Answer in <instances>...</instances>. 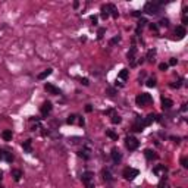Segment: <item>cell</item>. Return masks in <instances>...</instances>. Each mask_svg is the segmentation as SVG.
<instances>
[{"label": "cell", "instance_id": "6da1fadb", "mask_svg": "<svg viewBox=\"0 0 188 188\" xmlns=\"http://www.w3.org/2000/svg\"><path fill=\"white\" fill-rule=\"evenodd\" d=\"M162 6L163 2H147L144 6V12L149 15H157L162 12Z\"/></svg>", "mask_w": 188, "mask_h": 188}, {"label": "cell", "instance_id": "7a4b0ae2", "mask_svg": "<svg viewBox=\"0 0 188 188\" xmlns=\"http://www.w3.org/2000/svg\"><path fill=\"white\" fill-rule=\"evenodd\" d=\"M151 102H153V97L150 96L149 93H141V94H138V96L135 97V103L140 107H143V106H146V104H149Z\"/></svg>", "mask_w": 188, "mask_h": 188}, {"label": "cell", "instance_id": "3957f363", "mask_svg": "<svg viewBox=\"0 0 188 188\" xmlns=\"http://www.w3.org/2000/svg\"><path fill=\"white\" fill-rule=\"evenodd\" d=\"M81 179H82V184L85 185V188H94V173L93 172H90V171L84 172Z\"/></svg>", "mask_w": 188, "mask_h": 188}, {"label": "cell", "instance_id": "277c9868", "mask_svg": "<svg viewBox=\"0 0 188 188\" xmlns=\"http://www.w3.org/2000/svg\"><path fill=\"white\" fill-rule=\"evenodd\" d=\"M125 146H126V149L129 150V151H134V150H137L138 149V146H140V141L135 138V137H126L125 138Z\"/></svg>", "mask_w": 188, "mask_h": 188}, {"label": "cell", "instance_id": "5b68a950", "mask_svg": "<svg viewBox=\"0 0 188 188\" xmlns=\"http://www.w3.org/2000/svg\"><path fill=\"white\" fill-rule=\"evenodd\" d=\"M138 169H135V168H125L124 169V172H122V176L126 179V181H132L135 176H138Z\"/></svg>", "mask_w": 188, "mask_h": 188}, {"label": "cell", "instance_id": "8992f818", "mask_svg": "<svg viewBox=\"0 0 188 188\" xmlns=\"http://www.w3.org/2000/svg\"><path fill=\"white\" fill-rule=\"evenodd\" d=\"M44 90L49 93V94H53V96H59V94H62L60 88H57L56 85H53V84H50V82L44 84Z\"/></svg>", "mask_w": 188, "mask_h": 188}, {"label": "cell", "instance_id": "52a82bcc", "mask_svg": "<svg viewBox=\"0 0 188 188\" xmlns=\"http://www.w3.org/2000/svg\"><path fill=\"white\" fill-rule=\"evenodd\" d=\"M137 47H131V49H129V52H128V60H129V63H131V66L134 68L135 65H137V62H135V59H137Z\"/></svg>", "mask_w": 188, "mask_h": 188}, {"label": "cell", "instance_id": "ba28073f", "mask_svg": "<svg viewBox=\"0 0 188 188\" xmlns=\"http://www.w3.org/2000/svg\"><path fill=\"white\" fill-rule=\"evenodd\" d=\"M13 154L10 153V151H8V150H3V149H0V160H5V162H9V163H12L13 162Z\"/></svg>", "mask_w": 188, "mask_h": 188}, {"label": "cell", "instance_id": "9c48e42d", "mask_svg": "<svg viewBox=\"0 0 188 188\" xmlns=\"http://www.w3.org/2000/svg\"><path fill=\"white\" fill-rule=\"evenodd\" d=\"M146 128V125H144V119H135V122H134V125H132V131H135V132H141Z\"/></svg>", "mask_w": 188, "mask_h": 188}, {"label": "cell", "instance_id": "30bf717a", "mask_svg": "<svg viewBox=\"0 0 188 188\" xmlns=\"http://www.w3.org/2000/svg\"><path fill=\"white\" fill-rule=\"evenodd\" d=\"M52 109H53V106H52V103L50 102H44L43 103V106L40 107V112H41V115L43 116H47L50 112H52Z\"/></svg>", "mask_w": 188, "mask_h": 188}, {"label": "cell", "instance_id": "8fae6325", "mask_svg": "<svg viewBox=\"0 0 188 188\" xmlns=\"http://www.w3.org/2000/svg\"><path fill=\"white\" fill-rule=\"evenodd\" d=\"M110 156H112V160H113L115 163H119V162L122 160V154H121V151L118 150L116 147H113V149H112V153H110Z\"/></svg>", "mask_w": 188, "mask_h": 188}, {"label": "cell", "instance_id": "7c38bea8", "mask_svg": "<svg viewBox=\"0 0 188 188\" xmlns=\"http://www.w3.org/2000/svg\"><path fill=\"white\" fill-rule=\"evenodd\" d=\"M175 35H176L179 40H182V38L187 35V30H185V27H182V25H178V27L175 28Z\"/></svg>", "mask_w": 188, "mask_h": 188}, {"label": "cell", "instance_id": "4fadbf2b", "mask_svg": "<svg viewBox=\"0 0 188 188\" xmlns=\"http://www.w3.org/2000/svg\"><path fill=\"white\" fill-rule=\"evenodd\" d=\"M166 168L163 166V164H157V166H154L153 168V173L156 175V176H162V173H166Z\"/></svg>", "mask_w": 188, "mask_h": 188}, {"label": "cell", "instance_id": "5bb4252c", "mask_svg": "<svg viewBox=\"0 0 188 188\" xmlns=\"http://www.w3.org/2000/svg\"><path fill=\"white\" fill-rule=\"evenodd\" d=\"M172 106H173V102L171 100V99H162V109L163 110H169V109H172Z\"/></svg>", "mask_w": 188, "mask_h": 188}, {"label": "cell", "instance_id": "9a60e30c", "mask_svg": "<svg viewBox=\"0 0 188 188\" xmlns=\"http://www.w3.org/2000/svg\"><path fill=\"white\" fill-rule=\"evenodd\" d=\"M107 10H109V15H112L113 18H118V16H119V12H118L116 6H115V5H112V3H109V5H107Z\"/></svg>", "mask_w": 188, "mask_h": 188}, {"label": "cell", "instance_id": "2e32d148", "mask_svg": "<svg viewBox=\"0 0 188 188\" xmlns=\"http://www.w3.org/2000/svg\"><path fill=\"white\" fill-rule=\"evenodd\" d=\"M32 140H27V141H24L22 143V149L25 150L27 153H32Z\"/></svg>", "mask_w": 188, "mask_h": 188}, {"label": "cell", "instance_id": "e0dca14e", "mask_svg": "<svg viewBox=\"0 0 188 188\" xmlns=\"http://www.w3.org/2000/svg\"><path fill=\"white\" fill-rule=\"evenodd\" d=\"M144 156H146V159L147 160H153V159H157V154L151 150V149H146L144 150Z\"/></svg>", "mask_w": 188, "mask_h": 188}, {"label": "cell", "instance_id": "ac0fdd59", "mask_svg": "<svg viewBox=\"0 0 188 188\" xmlns=\"http://www.w3.org/2000/svg\"><path fill=\"white\" fill-rule=\"evenodd\" d=\"M12 176H13V179L18 182V181H21V178L24 176V173H22L21 169H12Z\"/></svg>", "mask_w": 188, "mask_h": 188}, {"label": "cell", "instance_id": "d6986e66", "mask_svg": "<svg viewBox=\"0 0 188 188\" xmlns=\"http://www.w3.org/2000/svg\"><path fill=\"white\" fill-rule=\"evenodd\" d=\"M128 75H129V70H128L126 68H124V69L121 70V72L118 74V78H119V79H124V81H126V79H128Z\"/></svg>", "mask_w": 188, "mask_h": 188}, {"label": "cell", "instance_id": "ffe728a7", "mask_svg": "<svg viewBox=\"0 0 188 188\" xmlns=\"http://www.w3.org/2000/svg\"><path fill=\"white\" fill-rule=\"evenodd\" d=\"M52 72H53V69H46V70H43V72L41 74H38V79H44V78H47V77H49V75H52Z\"/></svg>", "mask_w": 188, "mask_h": 188}, {"label": "cell", "instance_id": "44dd1931", "mask_svg": "<svg viewBox=\"0 0 188 188\" xmlns=\"http://www.w3.org/2000/svg\"><path fill=\"white\" fill-rule=\"evenodd\" d=\"M2 137H3L5 141H10V140H12V131H10V129H5V131L2 132Z\"/></svg>", "mask_w": 188, "mask_h": 188}, {"label": "cell", "instance_id": "7402d4cb", "mask_svg": "<svg viewBox=\"0 0 188 188\" xmlns=\"http://www.w3.org/2000/svg\"><path fill=\"white\" fill-rule=\"evenodd\" d=\"M109 16H110V15H109V10H107V5H106V6L103 5V6H102V18L106 21Z\"/></svg>", "mask_w": 188, "mask_h": 188}, {"label": "cell", "instance_id": "603a6c76", "mask_svg": "<svg viewBox=\"0 0 188 188\" xmlns=\"http://www.w3.org/2000/svg\"><path fill=\"white\" fill-rule=\"evenodd\" d=\"M106 135H107L109 138H112L113 141H118V134H116L115 131H112V129H107V131H106Z\"/></svg>", "mask_w": 188, "mask_h": 188}, {"label": "cell", "instance_id": "cb8c5ba5", "mask_svg": "<svg viewBox=\"0 0 188 188\" xmlns=\"http://www.w3.org/2000/svg\"><path fill=\"white\" fill-rule=\"evenodd\" d=\"M112 124H121V121H122V118L119 116V115H118V113H113L112 115Z\"/></svg>", "mask_w": 188, "mask_h": 188}, {"label": "cell", "instance_id": "d4e9b609", "mask_svg": "<svg viewBox=\"0 0 188 188\" xmlns=\"http://www.w3.org/2000/svg\"><path fill=\"white\" fill-rule=\"evenodd\" d=\"M154 56H156V50H154V49L149 50V53H147V60H149V62H154Z\"/></svg>", "mask_w": 188, "mask_h": 188}, {"label": "cell", "instance_id": "484cf974", "mask_svg": "<svg viewBox=\"0 0 188 188\" xmlns=\"http://www.w3.org/2000/svg\"><path fill=\"white\" fill-rule=\"evenodd\" d=\"M77 119H78V115H69L66 122H68L69 125H72V124H75V122H77Z\"/></svg>", "mask_w": 188, "mask_h": 188}, {"label": "cell", "instance_id": "4316f807", "mask_svg": "<svg viewBox=\"0 0 188 188\" xmlns=\"http://www.w3.org/2000/svg\"><path fill=\"white\" fill-rule=\"evenodd\" d=\"M102 173H103V178H104V181H112V175H110V172H109L107 169H104Z\"/></svg>", "mask_w": 188, "mask_h": 188}, {"label": "cell", "instance_id": "83f0119b", "mask_svg": "<svg viewBox=\"0 0 188 188\" xmlns=\"http://www.w3.org/2000/svg\"><path fill=\"white\" fill-rule=\"evenodd\" d=\"M79 156H81V157H84L85 160H88V159H90V153H88V150H81V151H79Z\"/></svg>", "mask_w": 188, "mask_h": 188}, {"label": "cell", "instance_id": "f1b7e54d", "mask_svg": "<svg viewBox=\"0 0 188 188\" xmlns=\"http://www.w3.org/2000/svg\"><path fill=\"white\" fill-rule=\"evenodd\" d=\"M159 25H160V27H169V19H166V18H163V19H160V22H159Z\"/></svg>", "mask_w": 188, "mask_h": 188}, {"label": "cell", "instance_id": "f546056e", "mask_svg": "<svg viewBox=\"0 0 188 188\" xmlns=\"http://www.w3.org/2000/svg\"><path fill=\"white\" fill-rule=\"evenodd\" d=\"M157 188H168V184H166V176L162 178V181H160V184L157 185Z\"/></svg>", "mask_w": 188, "mask_h": 188}, {"label": "cell", "instance_id": "4dcf8cb0", "mask_svg": "<svg viewBox=\"0 0 188 188\" xmlns=\"http://www.w3.org/2000/svg\"><path fill=\"white\" fill-rule=\"evenodd\" d=\"M146 84H147V87H150V88H151V87H156V78H150Z\"/></svg>", "mask_w": 188, "mask_h": 188}, {"label": "cell", "instance_id": "1f68e13d", "mask_svg": "<svg viewBox=\"0 0 188 188\" xmlns=\"http://www.w3.org/2000/svg\"><path fill=\"white\" fill-rule=\"evenodd\" d=\"M181 164H182V168H188V159H187V157H182V159H181Z\"/></svg>", "mask_w": 188, "mask_h": 188}, {"label": "cell", "instance_id": "d6a6232c", "mask_svg": "<svg viewBox=\"0 0 188 188\" xmlns=\"http://www.w3.org/2000/svg\"><path fill=\"white\" fill-rule=\"evenodd\" d=\"M119 41H121V37L118 35V37H115V38L110 40V44H116V43H119Z\"/></svg>", "mask_w": 188, "mask_h": 188}, {"label": "cell", "instance_id": "836d02e7", "mask_svg": "<svg viewBox=\"0 0 188 188\" xmlns=\"http://www.w3.org/2000/svg\"><path fill=\"white\" fill-rule=\"evenodd\" d=\"M168 66H169L168 63H160V65H159V69H160V70H166Z\"/></svg>", "mask_w": 188, "mask_h": 188}, {"label": "cell", "instance_id": "e575fe53", "mask_svg": "<svg viewBox=\"0 0 188 188\" xmlns=\"http://www.w3.org/2000/svg\"><path fill=\"white\" fill-rule=\"evenodd\" d=\"M104 32H106V30H104V28H100V30H99V38H102V37L104 35Z\"/></svg>", "mask_w": 188, "mask_h": 188}, {"label": "cell", "instance_id": "d590c367", "mask_svg": "<svg viewBox=\"0 0 188 188\" xmlns=\"http://www.w3.org/2000/svg\"><path fill=\"white\" fill-rule=\"evenodd\" d=\"M81 84H82V85H85V87H87V85H88V84H90V82H88V79H87V78H81Z\"/></svg>", "mask_w": 188, "mask_h": 188}, {"label": "cell", "instance_id": "8d00e7d4", "mask_svg": "<svg viewBox=\"0 0 188 188\" xmlns=\"http://www.w3.org/2000/svg\"><path fill=\"white\" fill-rule=\"evenodd\" d=\"M91 22H93V25H97V16H91Z\"/></svg>", "mask_w": 188, "mask_h": 188}, {"label": "cell", "instance_id": "74e56055", "mask_svg": "<svg viewBox=\"0 0 188 188\" xmlns=\"http://www.w3.org/2000/svg\"><path fill=\"white\" fill-rule=\"evenodd\" d=\"M150 30L151 31H157V25H156V24H150Z\"/></svg>", "mask_w": 188, "mask_h": 188}, {"label": "cell", "instance_id": "f35d334b", "mask_svg": "<svg viewBox=\"0 0 188 188\" xmlns=\"http://www.w3.org/2000/svg\"><path fill=\"white\" fill-rule=\"evenodd\" d=\"M168 65H171V66H175V65H176V59H171Z\"/></svg>", "mask_w": 188, "mask_h": 188}, {"label": "cell", "instance_id": "ab89813d", "mask_svg": "<svg viewBox=\"0 0 188 188\" xmlns=\"http://www.w3.org/2000/svg\"><path fill=\"white\" fill-rule=\"evenodd\" d=\"M187 22H188V18H187V15H184V16H182V24H184V25H185ZM184 25H182V27H184Z\"/></svg>", "mask_w": 188, "mask_h": 188}, {"label": "cell", "instance_id": "60d3db41", "mask_svg": "<svg viewBox=\"0 0 188 188\" xmlns=\"http://www.w3.org/2000/svg\"><path fill=\"white\" fill-rule=\"evenodd\" d=\"M91 110H93V107H91V104H87V106H85V112H88V113H90Z\"/></svg>", "mask_w": 188, "mask_h": 188}, {"label": "cell", "instance_id": "b9f144b4", "mask_svg": "<svg viewBox=\"0 0 188 188\" xmlns=\"http://www.w3.org/2000/svg\"><path fill=\"white\" fill-rule=\"evenodd\" d=\"M107 94H109V96H110V97H112V96H115V91H113V90H110V88H109V90H107Z\"/></svg>", "mask_w": 188, "mask_h": 188}, {"label": "cell", "instance_id": "7bdbcfd3", "mask_svg": "<svg viewBox=\"0 0 188 188\" xmlns=\"http://www.w3.org/2000/svg\"><path fill=\"white\" fill-rule=\"evenodd\" d=\"M78 124H79L81 126L84 125V119H82V118H79V116H78Z\"/></svg>", "mask_w": 188, "mask_h": 188}, {"label": "cell", "instance_id": "ee69618b", "mask_svg": "<svg viewBox=\"0 0 188 188\" xmlns=\"http://www.w3.org/2000/svg\"><path fill=\"white\" fill-rule=\"evenodd\" d=\"M181 110H182V112H185V110H187V104H182V107H181Z\"/></svg>", "mask_w": 188, "mask_h": 188}, {"label": "cell", "instance_id": "f6af8a7d", "mask_svg": "<svg viewBox=\"0 0 188 188\" xmlns=\"http://www.w3.org/2000/svg\"><path fill=\"white\" fill-rule=\"evenodd\" d=\"M78 6H79V3H78V2H74V8H75V9H77V8H78Z\"/></svg>", "mask_w": 188, "mask_h": 188}, {"label": "cell", "instance_id": "bcb514c9", "mask_svg": "<svg viewBox=\"0 0 188 188\" xmlns=\"http://www.w3.org/2000/svg\"><path fill=\"white\" fill-rule=\"evenodd\" d=\"M2 178H3V172L0 171V181H2Z\"/></svg>", "mask_w": 188, "mask_h": 188}, {"label": "cell", "instance_id": "7dc6e473", "mask_svg": "<svg viewBox=\"0 0 188 188\" xmlns=\"http://www.w3.org/2000/svg\"><path fill=\"white\" fill-rule=\"evenodd\" d=\"M0 188H3V187H2V185H0Z\"/></svg>", "mask_w": 188, "mask_h": 188}]
</instances>
